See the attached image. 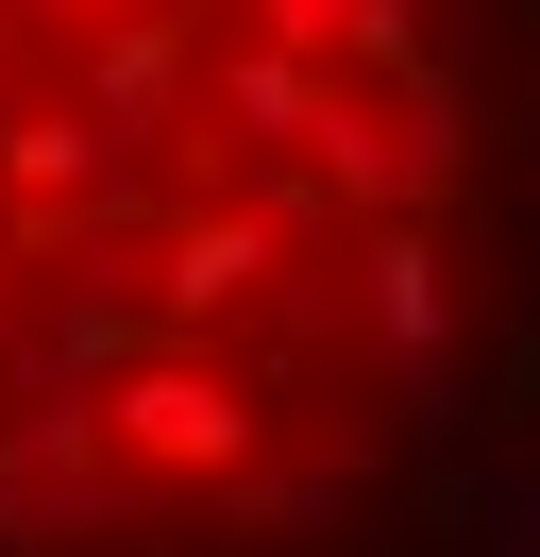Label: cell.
<instances>
[{
	"mask_svg": "<svg viewBox=\"0 0 540 557\" xmlns=\"http://www.w3.org/2000/svg\"><path fill=\"white\" fill-rule=\"evenodd\" d=\"M371 321H389L405 355L439 338V253H422V237H371Z\"/></svg>",
	"mask_w": 540,
	"mask_h": 557,
	"instance_id": "cell-2",
	"label": "cell"
},
{
	"mask_svg": "<svg viewBox=\"0 0 540 557\" xmlns=\"http://www.w3.org/2000/svg\"><path fill=\"white\" fill-rule=\"evenodd\" d=\"M135 440H152V456H236V406L186 388V372H152V388H135Z\"/></svg>",
	"mask_w": 540,
	"mask_h": 557,
	"instance_id": "cell-1",
	"label": "cell"
}]
</instances>
